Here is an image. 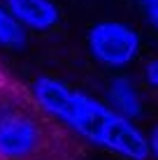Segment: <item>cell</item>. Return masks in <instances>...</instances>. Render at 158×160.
Instances as JSON below:
<instances>
[{
    "mask_svg": "<svg viewBox=\"0 0 158 160\" xmlns=\"http://www.w3.org/2000/svg\"><path fill=\"white\" fill-rule=\"evenodd\" d=\"M144 9H146V16H149L151 26L158 30V0H142Z\"/></svg>",
    "mask_w": 158,
    "mask_h": 160,
    "instance_id": "cell-7",
    "label": "cell"
},
{
    "mask_svg": "<svg viewBox=\"0 0 158 160\" xmlns=\"http://www.w3.org/2000/svg\"><path fill=\"white\" fill-rule=\"evenodd\" d=\"M89 49L98 63L110 68H123L137 56L140 35L126 23L102 21L89 30Z\"/></svg>",
    "mask_w": 158,
    "mask_h": 160,
    "instance_id": "cell-3",
    "label": "cell"
},
{
    "mask_svg": "<svg viewBox=\"0 0 158 160\" xmlns=\"http://www.w3.org/2000/svg\"><path fill=\"white\" fill-rule=\"evenodd\" d=\"M146 81L158 91V60H149L146 63Z\"/></svg>",
    "mask_w": 158,
    "mask_h": 160,
    "instance_id": "cell-8",
    "label": "cell"
},
{
    "mask_svg": "<svg viewBox=\"0 0 158 160\" xmlns=\"http://www.w3.org/2000/svg\"><path fill=\"white\" fill-rule=\"evenodd\" d=\"M65 135L28 91L0 86V160H65Z\"/></svg>",
    "mask_w": 158,
    "mask_h": 160,
    "instance_id": "cell-1",
    "label": "cell"
},
{
    "mask_svg": "<svg viewBox=\"0 0 158 160\" xmlns=\"http://www.w3.org/2000/svg\"><path fill=\"white\" fill-rule=\"evenodd\" d=\"M7 81H9V77H7V74H5V72H3V70H0V86H3V84H7Z\"/></svg>",
    "mask_w": 158,
    "mask_h": 160,
    "instance_id": "cell-10",
    "label": "cell"
},
{
    "mask_svg": "<svg viewBox=\"0 0 158 160\" xmlns=\"http://www.w3.org/2000/svg\"><path fill=\"white\" fill-rule=\"evenodd\" d=\"M146 142H149V153L156 156V160H158V125L154 128V132H151V137Z\"/></svg>",
    "mask_w": 158,
    "mask_h": 160,
    "instance_id": "cell-9",
    "label": "cell"
},
{
    "mask_svg": "<svg viewBox=\"0 0 158 160\" xmlns=\"http://www.w3.org/2000/svg\"><path fill=\"white\" fill-rule=\"evenodd\" d=\"M3 7L23 28L49 30L58 23V7L51 0H3Z\"/></svg>",
    "mask_w": 158,
    "mask_h": 160,
    "instance_id": "cell-4",
    "label": "cell"
},
{
    "mask_svg": "<svg viewBox=\"0 0 158 160\" xmlns=\"http://www.w3.org/2000/svg\"><path fill=\"white\" fill-rule=\"evenodd\" d=\"M0 47L21 49L26 47V28L0 5Z\"/></svg>",
    "mask_w": 158,
    "mask_h": 160,
    "instance_id": "cell-6",
    "label": "cell"
},
{
    "mask_svg": "<svg viewBox=\"0 0 158 160\" xmlns=\"http://www.w3.org/2000/svg\"><path fill=\"white\" fill-rule=\"evenodd\" d=\"M61 123L126 160H149L151 156L146 137L126 116L79 91H72Z\"/></svg>",
    "mask_w": 158,
    "mask_h": 160,
    "instance_id": "cell-2",
    "label": "cell"
},
{
    "mask_svg": "<svg viewBox=\"0 0 158 160\" xmlns=\"http://www.w3.org/2000/svg\"><path fill=\"white\" fill-rule=\"evenodd\" d=\"M110 102L116 107V112L126 118H133L142 112V100H140L137 88L126 77H116L110 81Z\"/></svg>",
    "mask_w": 158,
    "mask_h": 160,
    "instance_id": "cell-5",
    "label": "cell"
}]
</instances>
